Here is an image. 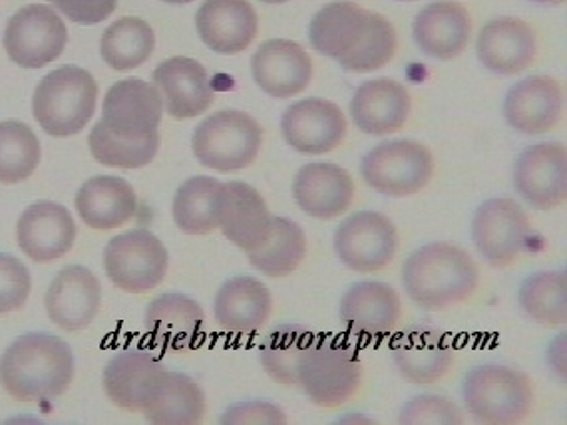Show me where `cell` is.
<instances>
[{
	"mask_svg": "<svg viewBox=\"0 0 567 425\" xmlns=\"http://www.w3.org/2000/svg\"><path fill=\"white\" fill-rule=\"evenodd\" d=\"M396 30L389 20L377 12H369V24L364 30L359 46L347 54L344 59L339 60L342 70L354 72V74H364V72H374V70L386 66L394 54H396Z\"/></svg>",
	"mask_w": 567,
	"mask_h": 425,
	"instance_id": "60d3db41",
	"label": "cell"
},
{
	"mask_svg": "<svg viewBox=\"0 0 567 425\" xmlns=\"http://www.w3.org/2000/svg\"><path fill=\"white\" fill-rule=\"evenodd\" d=\"M392 360L406 382L426 386L451 372L454 349L441 330L414 326L401 332L392 344Z\"/></svg>",
	"mask_w": 567,
	"mask_h": 425,
	"instance_id": "d4e9b609",
	"label": "cell"
},
{
	"mask_svg": "<svg viewBox=\"0 0 567 425\" xmlns=\"http://www.w3.org/2000/svg\"><path fill=\"white\" fill-rule=\"evenodd\" d=\"M480 269L468 251L451 242H431L402 265V287L419 309L446 310L476 292Z\"/></svg>",
	"mask_w": 567,
	"mask_h": 425,
	"instance_id": "7a4b0ae2",
	"label": "cell"
},
{
	"mask_svg": "<svg viewBox=\"0 0 567 425\" xmlns=\"http://www.w3.org/2000/svg\"><path fill=\"white\" fill-rule=\"evenodd\" d=\"M369 24V10L351 0H337L319 10L309 27V40L319 54L341 60L359 46Z\"/></svg>",
	"mask_w": 567,
	"mask_h": 425,
	"instance_id": "1f68e13d",
	"label": "cell"
},
{
	"mask_svg": "<svg viewBox=\"0 0 567 425\" xmlns=\"http://www.w3.org/2000/svg\"><path fill=\"white\" fill-rule=\"evenodd\" d=\"M333 245L344 267L372 274L391 265L399 251V231L382 212H352L337 227Z\"/></svg>",
	"mask_w": 567,
	"mask_h": 425,
	"instance_id": "30bf717a",
	"label": "cell"
},
{
	"mask_svg": "<svg viewBox=\"0 0 567 425\" xmlns=\"http://www.w3.org/2000/svg\"><path fill=\"white\" fill-rule=\"evenodd\" d=\"M514 185L524 201L538 211H551L566 204V145L548 142L526 147L514 165Z\"/></svg>",
	"mask_w": 567,
	"mask_h": 425,
	"instance_id": "7c38bea8",
	"label": "cell"
},
{
	"mask_svg": "<svg viewBox=\"0 0 567 425\" xmlns=\"http://www.w3.org/2000/svg\"><path fill=\"white\" fill-rule=\"evenodd\" d=\"M156 46L154 30L146 20L126 19L112 22L100 40L102 59L117 72L137 69L146 62Z\"/></svg>",
	"mask_w": 567,
	"mask_h": 425,
	"instance_id": "d590c367",
	"label": "cell"
},
{
	"mask_svg": "<svg viewBox=\"0 0 567 425\" xmlns=\"http://www.w3.org/2000/svg\"><path fill=\"white\" fill-rule=\"evenodd\" d=\"M167 4H187V2H192V0H164Z\"/></svg>",
	"mask_w": 567,
	"mask_h": 425,
	"instance_id": "7dc6e473",
	"label": "cell"
},
{
	"mask_svg": "<svg viewBox=\"0 0 567 425\" xmlns=\"http://www.w3.org/2000/svg\"><path fill=\"white\" fill-rule=\"evenodd\" d=\"M476 52L489 72L514 76L529 69L536 59V34L524 20L509 17L489 20L480 30Z\"/></svg>",
	"mask_w": 567,
	"mask_h": 425,
	"instance_id": "4316f807",
	"label": "cell"
},
{
	"mask_svg": "<svg viewBox=\"0 0 567 425\" xmlns=\"http://www.w3.org/2000/svg\"><path fill=\"white\" fill-rule=\"evenodd\" d=\"M167 249L154 232L134 229L114 237L104 249V271L116 289L144 294L166 279Z\"/></svg>",
	"mask_w": 567,
	"mask_h": 425,
	"instance_id": "ba28073f",
	"label": "cell"
},
{
	"mask_svg": "<svg viewBox=\"0 0 567 425\" xmlns=\"http://www.w3.org/2000/svg\"><path fill=\"white\" fill-rule=\"evenodd\" d=\"M307 252V237L303 229L287 217L274 215V227L264 245L255 251L247 252V259L255 271L269 279H284L293 274L303 262Z\"/></svg>",
	"mask_w": 567,
	"mask_h": 425,
	"instance_id": "e575fe53",
	"label": "cell"
},
{
	"mask_svg": "<svg viewBox=\"0 0 567 425\" xmlns=\"http://www.w3.org/2000/svg\"><path fill=\"white\" fill-rule=\"evenodd\" d=\"M339 314L352 334L377 339L396 329L402 314L401 297L386 282H354L342 294Z\"/></svg>",
	"mask_w": 567,
	"mask_h": 425,
	"instance_id": "ffe728a7",
	"label": "cell"
},
{
	"mask_svg": "<svg viewBox=\"0 0 567 425\" xmlns=\"http://www.w3.org/2000/svg\"><path fill=\"white\" fill-rule=\"evenodd\" d=\"M199 39L217 54L234 56L257 37V12L249 0H206L196 14Z\"/></svg>",
	"mask_w": 567,
	"mask_h": 425,
	"instance_id": "7402d4cb",
	"label": "cell"
},
{
	"mask_svg": "<svg viewBox=\"0 0 567 425\" xmlns=\"http://www.w3.org/2000/svg\"><path fill=\"white\" fill-rule=\"evenodd\" d=\"M313 334L303 326H279L264 340L259 360L265 374L281 386H297V370Z\"/></svg>",
	"mask_w": 567,
	"mask_h": 425,
	"instance_id": "f35d334b",
	"label": "cell"
},
{
	"mask_svg": "<svg viewBox=\"0 0 567 425\" xmlns=\"http://www.w3.org/2000/svg\"><path fill=\"white\" fill-rule=\"evenodd\" d=\"M206 314L196 300L179 292L159 294L146 310V332L167 352H187L202 340Z\"/></svg>",
	"mask_w": 567,
	"mask_h": 425,
	"instance_id": "603a6c76",
	"label": "cell"
},
{
	"mask_svg": "<svg viewBox=\"0 0 567 425\" xmlns=\"http://www.w3.org/2000/svg\"><path fill=\"white\" fill-rule=\"evenodd\" d=\"M261 2H267V4H284V2H289V0H261Z\"/></svg>",
	"mask_w": 567,
	"mask_h": 425,
	"instance_id": "c3c4849f",
	"label": "cell"
},
{
	"mask_svg": "<svg viewBox=\"0 0 567 425\" xmlns=\"http://www.w3.org/2000/svg\"><path fill=\"white\" fill-rule=\"evenodd\" d=\"M251 74L255 84L269 96H297L311 84L313 60L293 40H267L255 50Z\"/></svg>",
	"mask_w": 567,
	"mask_h": 425,
	"instance_id": "ac0fdd59",
	"label": "cell"
},
{
	"mask_svg": "<svg viewBox=\"0 0 567 425\" xmlns=\"http://www.w3.org/2000/svg\"><path fill=\"white\" fill-rule=\"evenodd\" d=\"M519 307L542 326L558 329L567 322L566 271H542L529 274L518 292Z\"/></svg>",
	"mask_w": 567,
	"mask_h": 425,
	"instance_id": "8d00e7d4",
	"label": "cell"
},
{
	"mask_svg": "<svg viewBox=\"0 0 567 425\" xmlns=\"http://www.w3.org/2000/svg\"><path fill=\"white\" fill-rule=\"evenodd\" d=\"M404 2H409V0H404Z\"/></svg>",
	"mask_w": 567,
	"mask_h": 425,
	"instance_id": "681fc988",
	"label": "cell"
},
{
	"mask_svg": "<svg viewBox=\"0 0 567 425\" xmlns=\"http://www.w3.org/2000/svg\"><path fill=\"white\" fill-rule=\"evenodd\" d=\"M206 410V394L196 380L166 370L142 414L156 425H197L204 422Z\"/></svg>",
	"mask_w": 567,
	"mask_h": 425,
	"instance_id": "d6a6232c",
	"label": "cell"
},
{
	"mask_svg": "<svg viewBox=\"0 0 567 425\" xmlns=\"http://www.w3.org/2000/svg\"><path fill=\"white\" fill-rule=\"evenodd\" d=\"M274 227V215L267 209L261 194L244 182L224 184L221 207H219V229L226 239L241 251H255L264 245Z\"/></svg>",
	"mask_w": 567,
	"mask_h": 425,
	"instance_id": "cb8c5ba5",
	"label": "cell"
},
{
	"mask_svg": "<svg viewBox=\"0 0 567 425\" xmlns=\"http://www.w3.org/2000/svg\"><path fill=\"white\" fill-rule=\"evenodd\" d=\"M219 424L226 425H284L287 416L284 410L264 400L239 402L227 407L226 414L219 417Z\"/></svg>",
	"mask_w": 567,
	"mask_h": 425,
	"instance_id": "ee69618b",
	"label": "cell"
},
{
	"mask_svg": "<svg viewBox=\"0 0 567 425\" xmlns=\"http://www.w3.org/2000/svg\"><path fill=\"white\" fill-rule=\"evenodd\" d=\"M74 380V356L64 340L24 334L0 357V384L19 402H49Z\"/></svg>",
	"mask_w": 567,
	"mask_h": 425,
	"instance_id": "6da1fadb",
	"label": "cell"
},
{
	"mask_svg": "<svg viewBox=\"0 0 567 425\" xmlns=\"http://www.w3.org/2000/svg\"><path fill=\"white\" fill-rule=\"evenodd\" d=\"M261 142L264 129L254 117L239 110H221L196 127L192 147L204 167L231 174L254 164Z\"/></svg>",
	"mask_w": 567,
	"mask_h": 425,
	"instance_id": "8992f818",
	"label": "cell"
},
{
	"mask_svg": "<svg viewBox=\"0 0 567 425\" xmlns=\"http://www.w3.org/2000/svg\"><path fill=\"white\" fill-rule=\"evenodd\" d=\"M532 2H539V4H564L566 0H532Z\"/></svg>",
	"mask_w": 567,
	"mask_h": 425,
	"instance_id": "bcb514c9",
	"label": "cell"
},
{
	"mask_svg": "<svg viewBox=\"0 0 567 425\" xmlns=\"http://www.w3.org/2000/svg\"><path fill=\"white\" fill-rule=\"evenodd\" d=\"M293 197L309 217L329 221L351 209L354 182L334 164H307L295 175Z\"/></svg>",
	"mask_w": 567,
	"mask_h": 425,
	"instance_id": "484cf974",
	"label": "cell"
},
{
	"mask_svg": "<svg viewBox=\"0 0 567 425\" xmlns=\"http://www.w3.org/2000/svg\"><path fill=\"white\" fill-rule=\"evenodd\" d=\"M40 142L24 122H0V184L27 182L39 167Z\"/></svg>",
	"mask_w": 567,
	"mask_h": 425,
	"instance_id": "74e56055",
	"label": "cell"
},
{
	"mask_svg": "<svg viewBox=\"0 0 567 425\" xmlns=\"http://www.w3.org/2000/svg\"><path fill=\"white\" fill-rule=\"evenodd\" d=\"M90 154L106 167L116 169H140L144 165L152 164L159 149V134L144 137V139H124L117 137L104 126L100 120L92 127L89 137Z\"/></svg>",
	"mask_w": 567,
	"mask_h": 425,
	"instance_id": "ab89813d",
	"label": "cell"
},
{
	"mask_svg": "<svg viewBox=\"0 0 567 425\" xmlns=\"http://www.w3.org/2000/svg\"><path fill=\"white\" fill-rule=\"evenodd\" d=\"M532 227L528 215L512 199L496 197L480 205L472 219V242L492 267H509L526 251Z\"/></svg>",
	"mask_w": 567,
	"mask_h": 425,
	"instance_id": "8fae6325",
	"label": "cell"
},
{
	"mask_svg": "<svg viewBox=\"0 0 567 425\" xmlns=\"http://www.w3.org/2000/svg\"><path fill=\"white\" fill-rule=\"evenodd\" d=\"M96 102L99 84L89 70L64 66L40 80L32 112L49 136L70 137L89 126Z\"/></svg>",
	"mask_w": 567,
	"mask_h": 425,
	"instance_id": "277c9868",
	"label": "cell"
},
{
	"mask_svg": "<svg viewBox=\"0 0 567 425\" xmlns=\"http://www.w3.org/2000/svg\"><path fill=\"white\" fill-rule=\"evenodd\" d=\"M102 300V287L96 274L82 267L69 265L54 277L47 290L49 319L66 332L89 329L96 319Z\"/></svg>",
	"mask_w": 567,
	"mask_h": 425,
	"instance_id": "2e32d148",
	"label": "cell"
},
{
	"mask_svg": "<svg viewBox=\"0 0 567 425\" xmlns=\"http://www.w3.org/2000/svg\"><path fill=\"white\" fill-rule=\"evenodd\" d=\"M224 184L214 177H192L174 197V222L187 235H207L219 229Z\"/></svg>",
	"mask_w": 567,
	"mask_h": 425,
	"instance_id": "836d02e7",
	"label": "cell"
},
{
	"mask_svg": "<svg viewBox=\"0 0 567 425\" xmlns=\"http://www.w3.org/2000/svg\"><path fill=\"white\" fill-rule=\"evenodd\" d=\"M281 134L299 154H329L344 139L347 117L334 102L305 97L285 110Z\"/></svg>",
	"mask_w": 567,
	"mask_h": 425,
	"instance_id": "5bb4252c",
	"label": "cell"
},
{
	"mask_svg": "<svg viewBox=\"0 0 567 425\" xmlns=\"http://www.w3.org/2000/svg\"><path fill=\"white\" fill-rule=\"evenodd\" d=\"M49 2H52L66 19L82 27H92L109 19L117 7V0H49Z\"/></svg>",
	"mask_w": 567,
	"mask_h": 425,
	"instance_id": "f6af8a7d",
	"label": "cell"
},
{
	"mask_svg": "<svg viewBox=\"0 0 567 425\" xmlns=\"http://www.w3.org/2000/svg\"><path fill=\"white\" fill-rule=\"evenodd\" d=\"M164 102L154 84L142 77H126L110 87L102 104V122L124 139H144L157 134Z\"/></svg>",
	"mask_w": 567,
	"mask_h": 425,
	"instance_id": "4fadbf2b",
	"label": "cell"
},
{
	"mask_svg": "<svg viewBox=\"0 0 567 425\" xmlns=\"http://www.w3.org/2000/svg\"><path fill=\"white\" fill-rule=\"evenodd\" d=\"M274 312V297L255 277H234L217 290L214 314L217 324L231 334H251Z\"/></svg>",
	"mask_w": 567,
	"mask_h": 425,
	"instance_id": "f546056e",
	"label": "cell"
},
{
	"mask_svg": "<svg viewBox=\"0 0 567 425\" xmlns=\"http://www.w3.org/2000/svg\"><path fill=\"white\" fill-rule=\"evenodd\" d=\"M396 422L401 425H460L466 417L449 397L424 394L406 402Z\"/></svg>",
	"mask_w": 567,
	"mask_h": 425,
	"instance_id": "b9f144b4",
	"label": "cell"
},
{
	"mask_svg": "<svg viewBox=\"0 0 567 425\" xmlns=\"http://www.w3.org/2000/svg\"><path fill=\"white\" fill-rule=\"evenodd\" d=\"M414 40L419 49L436 60H452L468 46L472 20L468 10L454 0H439L414 19Z\"/></svg>",
	"mask_w": 567,
	"mask_h": 425,
	"instance_id": "83f0119b",
	"label": "cell"
},
{
	"mask_svg": "<svg viewBox=\"0 0 567 425\" xmlns=\"http://www.w3.org/2000/svg\"><path fill=\"white\" fill-rule=\"evenodd\" d=\"M69 30L49 4H29L9 20L4 49L20 69H44L66 49Z\"/></svg>",
	"mask_w": 567,
	"mask_h": 425,
	"instance_id": "9c48e42d",
	"label": "cell"
},
{
	"mask_svg": "<svg viewBox=\"0 0 567 425\" xmlns=\"http://www.w3.org/2000/svg\"><path fill=\"white\" fill-rule=\"evenodd\" d=\"M32 279L19 259L0 255V314H9L24 307L29 300Z\"/></svg>",
	"mask_w": 567,
	"mask_h": 425,
	"instance_id": "7bdbcfd3",
	"label": "cell"
},
{
	"mask_svg": "<svg viewBox=\"0 0 567 425\" xmlns=\"http://www.w3.org/2000/svg\"><path fill=\"white\" fill-rule=\"evenodd\" d=\"M166 112L176 120L202 116L214 104V86L207 70L194 59H167L152 74Z\"/></svg>",
	"mask_w": 567,
	"mask_h": 425,
	"instance_id": "e0dca14e",
	"label": "cell"
},
{
	"mask_svg": "<svg viewBox=\"0 0 567 425\" xmlns=\"http://www.w3.org/2000/svg\"><path fill=\"white\" fill-rule=\"evenodd\" d=\"M74 204L82 222L96 231L117 229L137 211L134 187L114 175H96L89 179L80 187Z\"/></svg>",
	"mask_w": 567,
	"mask_h": 425,
	"instance_id": "4dcf8cb0",
	"label": "cell"
},
{
	"mask_svg": "<svg viewBox=\"0 0 567 425\" xmlns=\"http://www.w3.org/2000/svg\"><path fill=\"white\" fill-rule=\"evenodd\" d=\"M411 110L409 90L392 77L364 82L351 100L352 122L369 136L396 134L406 124Z\"/></svg>",
	"mask_w": 567,
	"mask_h": 425,
	"instance_id": "44dd1931",
	"label": "cell"
},
{
	"mask_svg": "<svg viewBox=\"0 0 567 425\" xmlns=\"http://www.w3.org/2000/svg\"><path fill=\"white\" fill-rule=\"evenodd\" d=\"M464 406L476 424L516 425L528 419L534 387L524 372L504 364H482L470 370L462 384Z\"/></svg>",
	"mask_w": 567,
	"mask_h": 425,
	"instance_id": "3957f363",
	"label": "cell"
},
{
	"mask_svg": "<svg viewBox=\"0 0 567 425\" xmlns=\"http://www.w3.org/2000/svg\"><path fill=\"white\" fill-rule=\"evenodd\" d=\"M361 380V357L342 340L313 336L299 360L297 386L303 387L315 406H342L354 396Z\"/></svg>",
	"mask_w": 567,
	"mask_h": 425,
	"instance_id": "5b68a950",
	"label": "cell"
},
{
	"mask_svg": "<svg viewBox=\"0 0 567 425\" xmlns=\"http://www.w3.org/2000/svg\"><path fill=\"white\" fill-rule=\"evenodd\" d=\"M564 114V90L556 77L529 76L509 87L504 117L512 129L542 136L558 126Z\"/></svg>",
	"mask_w": 567,
	"mask_h": 425,
	"instance_id": "9a60e30c",
	"label": "cell"
},
{
	"mask_svg": "<svg viewBox=\"0 0 567 425\" xmlns=\"http://www.w3.org/2000/svg\"><path fill=\"white\" fill-rule=\"evenodd\" d=\"M434 157L421 142L392 139L372 147L364 155L361 175L364 184L389 197H409L431 184Z\"/></svg>",
	"mask_w": 567,
	"mask_h": 425,
	"instance_id": "52a82bcc",
	"label": "cell"
},
{
	"mask_svg": "<svg viewBox=\"0 0 567 425\" xmlns=\"http://www.w3.org/2000/svg\"><path fill=\"white\" fill-rule=\"evenodd\" d=\"M164 372V364L147 352H120L104 370V390L112 404L132 414H142Z\"/></svg>",
	"mask_w": 567,
	"mask_h": 425,
	"instance_id": "f1b7e54d",
	"label": "cell"
},
{
	"mask_svg": "<svg viewBox=\"0 0 567 425\" xmlns=\"http://www.w3.org/2000/svg\"><path fill=\"white\" fill-rule=\"evenodd\" d=\"M76 239V222L69 209L52 201L30 205L17 222L20 251L34 262L62 259Z\"/></svg>",
	"mask_w": 567,
	"mask_h": 425,
	"instance_id": "d6986e66",
	"label": "cell"
}]
</instances>
